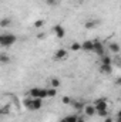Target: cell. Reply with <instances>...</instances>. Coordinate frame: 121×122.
I'll use <instances>...</instances> for the list:
<instances>
[{
	"mask_svg": "<svg viewBox=\"0 0 121 122\" xmlns=\"http://www.w3.org/2000/svg\"><path fill=\"white\" fill-rule=\"evenodd\" d=\"M24 105L30 111H38L43 107V99L41 98H29L24 101Z\"/></svg>",
	"mask_w": 121,
	"mask_h": 122,
	"instance_id": "obj_1",
	"label": "cell"
},
{
	"mask_svg": "<svg viewBox=\"0 0 121 122\" xmlns=\"http://www.w3.org/2000/svg\"><path fill=\"white\" fill-rule=\"evenodd\" d=\"M17 37L14 34H1L0 36V46L1 47H10L16 43Z\"/></svg>",
	"mask_w": 121,
	"mask_h": 122,
	"instance_id": "obj_2",
	"label": "cell"
},
{
	"mask_svg": "<svg viewBox=\"0 0 121 122\" xmlns=\"http://www.w3.org/2000/svg\"><path fill=\"white\" fill-rule=\"evenodd\" d=\"M94 53H95L97 56H100V57L105 56V54H104V46H103V43L94 41Z\"/></svg>",
	"mask_w": 121,
	"mask_h": 122,
	"instance_id": "obj_3",
	"label": "cell"
},
{
	"mask_svg": "<svg viewBox=\"0 0 121 122\" xmlns=\"http://www.w3.org/2000/svg\"><path fill=\"white\" fill-rule=\"evenodd\" d=\"M81 50L83 51H94V41L86 40L84 43H81Z\"/></svg>",
	"mask_w": 121,
	"mask_h": 122,
	"instance_id": "obj_4",
	"label": "cell"
},
{
	"mask_svg": "<svg viewBox=\"0 0 121 122\" xmlns=\"http://www.w3.org/2000/svg\"><path fill=\"white\" fill-rule=\"evenodd\" d=\"M53 31H54V34L57 36V38H63V37L66 36L64 27H63V26H60V24H56V26L53 27Z\"/></svg>",
	"mask_w": 121,
	"mask_h": 122,
	"instance_id": "obj_5",
	"label": "cell"
},
{
	"mask_svg": "<svg viewBox=\"0 0 121 122\" xmlns=\"http://www.w3.org/2000/svg\"><path fill=\"white\" fill-rule=\"evenodd\" d=\"M94 105H95L97 112H98V111H107V101H105V99H98Z\"/></svg>",
	"mask_w": 121,
	"mask_h": 122,
	"instance_id": "obj_6",
	"label": "cell"
},
{
	"mask_svg": "<svg viewBox=\"0 0 121 122\" xmlns=\"http://www.w3.org/2000/svg\"><path fill=\"white\" fill-rule=\"evenodd\" d=\"M84 114L87 117H94L97 114V109H95V105H86L84 107Z\"/></svg>",
	"mask_w": 121,
	"mask_h": 122,
	"instance_id": "obj_7",
	"label": "cell"
},
{
	"mask_svg": "<svg viewBox=\"0 0 121 122\" xmlns=\"http://www.w3.org/2000/svg\"><path fill=\"white\" fill-rule=\"evenodd\" d=\"M40 92H41V88H33V90H30L29 95H30V98H40Z\"/></svg>",
	"mask_w": 121,
	"mask_h": 122,
	"instance_id": "obj_8",
	"label": "cell"
},
{
	"mask_svg": "<svg viewBox=\"0 0 121 122\" xmlns=\"http://www.w3.org/2000/svg\"><path fill=\"white\" fill-rule=\"evenodd\" d=\"M66 56H67V50H66V48H60V50H57V53H56V58H57V60L64 58Z\"/></svg>",
	"mask_w": 121,
	"mask_h": 122,
	"instance_id": "obj_9",
	"label": "cell"
},
{
	"mask_svg": "<svg viewBox=\"0 0 121 122\" xmlns=\"http://www.w3.org/2000/svg\"><path fill=\"white\" fill-rule=\"evenodd\" d=\"M111 65H105V64H101V67H100V72H103V74H110L111 72Z\"/></svg>",
	"mask_w": 121,
	"mask_h": 122,
	"instance_id": "obj_10",
	"label": "cell"
},
{
	"mask_svg": "<svg viewBox=\"0 0 121 122\" xmlns=\"http://www.w3.org/2000/svg\"><path fill=\"white\" fill-rule=\"evenodd\" d=\"M108 48H110V51H113V53H118V51H120V46H118L117 43H111V44L108 46Z\"/></svg>",
	"mask_w": 121,
	"mask_h": 122,
	"instance_id": "obj_11",
	"label": "cell"
},
{
	"mask_svg": "<svg viewBox=\"0 0 121 122\" xmlns=\"http://www.w3.org/2000/svg\"><path fill=\"white\" fill-rule=\"evenodd\" d=\"M95 26H97V21H93V20L87 21V23L84 24V27H86V29H88V30H91V29H95Z\"/></svg>",
	"mask_w": 121,
	"mask_h": 122,
	"instance_id": "obj_12",
	"label": "cell"
},
{
	"mask_svg": "<svg viewBox=\"0 0 121 122\" xmlns=\"http://www.w3.org/2000/svg\"><path fill=\"white\" fill-rule=\"evenodd\" d=\"M70 50H71V51H78V50H81V44H80V43H73V44L70 46Z\"/></svg>",
	"mask_w": 121,
	"mask_h": 122,
	"instance_id": "obj_13",
	"label": "cell"
},
{
	"mask_svg": "<svg viewBox=\"0 0 121 122\" xmlns=\"http://www.w3.org/2000/svg\"><path fill=\"white\" fill-rule=\"evenodd\" d=\"M50 85H51V88H59V87H60V80L53 78V80L50 81Z\"/></svg>",
	"mask_w": 121,
	"mask_h": 122,
	"instance_id": "obj_14",
	"label": "cell"
},
{
	"mask_svg": "<svg viewBox=\"0 0 121 122\" xmlns=\"http://www.w3.org/2000/svg\"><path fill=\"white\" fill-rule=\"evenodd\" d=\"M101 64H105V65H111V58L108 56H103L101 57Z\"/></svg>",
	"mask_w": 121,
	"mask_h": 122,
	"instance_id": "obj_15",
	"label": "cell"
},
{
	"mask_svg": "<svg viewBox=\"0 0 121 122\" xmlns=\"http://www.w3.org/2000/svg\"><path fill=\"white\" fill-rule=\"evenodd\" d=\"M77 119H78L77 115H67L66 117V121L67 122H77Z\"/></svg>",
	"mask_w": 121,
	"mask_h": 122,
	"instance_id": "obj_16",
	"label": "cell"
},
{
	"mask_svg": "<svg viewBox=\"0 0 121 122\" xmlns=\"http://www.w3.org/2000/svg\"><path fill=\"white\" fill-rule=\"evenodd\" d=\"M11 23V20H9V19H3L1 21H0V27H6V26H9Z\"/></svg>",
	"mask_w": 121,
	"mask_h": 122,
	"instance_id": "obj_17",
	"label": "cell"
},
{
	"mask_svg": "<svg viewBox=\"0 0 121 122\" xmlns=\"http://www.w3.org/2000/svg\"><path fill=\"white\" fill-rule=\"evenodd\" d=\"M56 94H57V88H49V98L56 97Z\"/></svg>",
	"mask_w": 121,
	"mask_h": 122,
	"instance_id": "obj_18",
	"label": "cell"
},
{
	"mask_svg": "<svg viewBox=\"0 0 121 122\" xmlns=\"http://www.w3.org/2000/svg\"><path fill=\"white\" fill-rule=\"evenodd\" d=\"M0 61H1L3 64H7V62L10 61V58H9V56H6V54H1V56H0Z\"/></svg>",
	"mask_w": 121,
	"mask_h": 122,
	"instance_id": "obj_19",
	"label": "cell"
},
{
	"mask_svg": "<svg viewBox=\"0 0 121 122\" xmlns=\"http://www.w3.org/2000/svg\"><path fill=\"white\" fill-rule=\"evenodd\" d=\"M46 4H49V6H57L59 4V0H46Z\"/></svg>",
	"mask_w": 121,
	"mask_h": 122,
	"instance_id": "obj_20",
	"label": "cell"
},
{
	"mask_svg": "<svg viewBox=\"0 0 121 122\" xmlns=\"http://www.w3.org/2000/svg\"><path fill=\"white\" fill-rule=\"evenodd\" d=\"M84 107H86V105H84L83 102H74V108H76V109H83Z\"/></svg>",
	"mask_w": 121,
	"mask_h": 122,
	"instance_id": "obj_21",
	"label": "cell"
},
{
	"mask_svg": "<svg viewBox=\"0 0 121 122\" xmlns=\"http://www.w3.org/2000/svg\"><path fill=\"white\" fill-rule=\"evenodd\" d=\"M63 104H66V105H68V104H71V98L70 97H63Z\"/></svg>",
	"mask_w": 121,
	"mask_h": 122,
	"instance_id": "obj_22",
	"label": "cell"
},
{
	"mask_svg": "<svg viewBox=\"0 0 121 122\" xmlns=\"http://www.w3.org/2000/svg\"><path fill=\"white\" fill-rule=\"evenodd\" d=\"M43 24H44L43 20H37V21H34V27H41Z\"/></svg>",
	"mask_w": 121,
	"mask_h": 122,
	"instance_id": "obj_23",
	"label": "cell"
},
{
	"mask_svg": "<svg viewBox=\"0 0 121 122\" xmlns=\"http://www.w3.org/2000/svg\"><path fill=\"white\" fill-rule=\"evenodd\" d=\"M97 115H98V117H101V118H103V117H107V111H98V112H97Z\"/></svg>",
	"mask_w": 121,
	"mask_h": 122,
	"instance_id": "obj_24",
	"label": "cell"
},
{
	"mask_svg": "<svg viewBox=\"0 0 121 122\" xmlns=\"http://www.w3.org/2000/svg\"><path fill=\"white\" fill-rule=\"evenodd\" d=\"M116 122H121V109L117 112V117H116Z\"/></svg>",
	"mask_w": 121,
	"mask_h": 122,
	"instance_id": "obj_25",
	"label": "cell"
},
{
	"mask_svg": "<svg viewBox=\"0 0 121 122\" xmlns=\"http://www.w3.org/2000/svg\"><path fill=\"white\" fill-rule=\"evenodd\" d=\"M104 122H116V119H114V118H110V117H105Z\"/></svg>",
	"mask_w": 121,
	"mask_h": 122,
	"instance_id": "obj_26",
	"label": "cell"
},
{
	"mask_svg": "<svg viewBox=\"0 0 121 122\" xmlns=\"http://www.w3.org/2000/svg\"><path fill=\"white\" fill-rule=\"evenodd\" d=\"M77 122H86V121H84V118H81V117H78V119H77Z\"/></svg>",
	"mask_w": 121,
	"mask_h": 122,
	"instance_id": "obj_27",
	"label": "cell"
},
{
	"mask_svg": "<svg viewBox=\"0 0 121 122\" xmlns=\"http://www.w3.org/2000/svg\"><path fill=\"white\" fill-rule=\"evenodd\" d=\"M60 122H67V121H66V118H63V119H61Z\"/></svg>",
	"mask_w": 121,
	"mask_h": 122,
	"instance_id": "obj_28",
	"label": "cell"
},
{
	"mask_svg": "<svg viewBox=\"0 0 121 122\" xmlns=\"http://www.w3.org/2000/svg\"><path fill=\"white\" fill-rule=\"evenodd\" d=\"M120 61H121V57H120Z\"/></svg>",
	"mask_w": 121,
	"mask_h": 122,
	"instance_id": "obj_29",
	"label": "cell"
}]
</instances>
